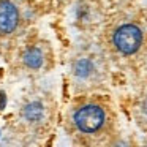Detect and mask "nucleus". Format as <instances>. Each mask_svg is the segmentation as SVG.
Instances as JSON below:
<instances>
[{
  "label": "nucleus",
  "instance_id": "423d86ee",
  "mask_svg": "<svg viewBox=\"0 0 147 147\" xmlns=\"http://www.w3.org/2000/svg\"><path fill=\"white\" fill-rule=\"evenodd\" d=\"M92 70H93V67H92V63H90V60H87V59H81L76 63V67H74V73L81 78L89 76Z\"/></svg>",
  "mask_w": 147,
  "mask_h": 147
},
{
  "label": "nucleus",
  "instance_id": "6e6552de",
  "mask_svg": "<svg viewBox=\"0 0 147 147\" xmlns=\"http://www.w3.org/2000/svg\"><path fill=\"white\" fill-rule=\"evenodd\" d=\"M142 109H144V112L147 114V98L144 100V103H142Z\"/></svg>",
  "mask_w": 147,
  "mask_h": 147
},
{
  "label": "nucleus",
  "instance_id": "0eeeda50",
  "mask_svg": "<svg viewBox=\"0 0 147 147\" xmlns=\"http://www.w3.org/2000/svg\"><path fill=\"white\" fill-rule=\"evenodd\" d=\"M5 103H7V98H5V95L2 92H0V109L5 108Z\"/></svg>",
  "mask_w": 147,
  "mask_h": 147
},
{
  "label": "nucleus",
  "instance_id": "7ed1b4c3",
  "mask_svg": "<svg viewBox=\"0 0 147 147\" xmlns=\"http://www.w3.org/2000/svg\"><path fill=\"white\" fill-rule=\"evenodd\" d=\"M19 24V11L10 0H0V33L8 35Z\"/></svg>",
  "mask_w": 147,
  "mask_h": 147
},
{
  "label": "nucleus",
  "instance_id": "39448f33",
  "mask_svg": "<svg viewBox=\"0 0 147 147\" xmlns=\"http://www.w3.org/2000/svg\"><path fill=\"white\" fill-rule=\"evenodd\" d=\"M22 115L27 122H40L45 115V108L40 101H32L24 108Z\"/></svg>",
  "mask_w": 147,
  "mask_h": 147
},
{
  "label": "nucleus",
  "instance_id": "f257e3e1",
  "mask_svg": "<svg viewBox=\"0 0 147 147\" xmlns=\"http://www.w3.org/2000/svg\"><path fill=\"white\" fill-rule=\"evenodd\" d=\"M142 45V32L134 24H123L114 33V46L119 52L125 55H131L138 52Z\"/></svg>",
  "mask_w": 147,
  "mask_h": 147
},
{
  "label": "nucleus",
  "instance_id": "f03ea898",
  "mask_svg": "<svg viewBox=\"0 0 147 147\" xmlns=\"http://www.w3.org/2000/svg\"><path fill=\"white\" fill-rule=\"evenodd\" d=\"M105 123V111L96 105H86L74 112V125L82 133H95Z\"/></svg>",
  "mask_w": 147,
  "mask_h": 147
},
{
  "label": "nucleus",
  "instance_id": "20e7f679",
  "mask_svg": "<svg viewBox=\"0 0 147 147\" xmlns=\"http://www.w3.org/2000/svg\"><path fill=\"white\" fill-rule=\"evenodd\" d=\"M22 62L27 68L30 70H38L43 67V62H45V55H43L41 49L38 48H29L22 55Z\"/></svg>",
  "mask_w": 147,
  "mask_h": 147
}]
</instances>
